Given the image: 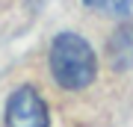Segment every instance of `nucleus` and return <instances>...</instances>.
I'll return each instance as SVG.
<instances>
[{"label":"nucleus","instance_id":"nucleus-3","mask_svg":"<svg viewBox=\"0 0 133 127\" xmlns=\"http://www.w3.org/2000/svg\"><path fill=\"white\" fill-rule=\"evenodd\" d=\"M107 53H109V62H112L115 71L133 68V24H124L112 33V38L107 44Z\"/></svg>","mask_w":133,"mask_h":127},{"label":"nucleus","instance_id":"nucleus-1","mask_svg":"<svg viewBox=\"0 0 133 127\" xmlns=\"http://www.w3.org/2000/svg\"><path fill=\"white\" fill-rule=\"evenodd\" d=\"M50 74L68 92L86 89L98 74V59L92 44L77 33H59L50 44Z\"/></svg>","mask_w":133,"mask_h":127},{"label":"nucleus","instance_id":"nucleus-2","mask_svg":"<svg viewBox=\"0 0 133 127\" xmlns=\"http://www.w3.org/2000/svg\"><path fill=\"white\" fill-rule=\"evenodd\" d=\"M6 127H50L48 104L33 86H18L6 101Z\"/></svg>","mask_w":133,"mask_h":127},{"label":"nucleus","instance_id":"nucleus-4","mask_svg":"<svg viewBox=\"0 0 133 127\" xmlns=\"http://www.w3.org/2000/svg\"><path fill=\"white\" fill-rule=\"evenodd\" d=\"M83 3L101 12H112V15H127L133 9V0H83Z\"/></svg>","mask_w":133,"mask_h":127}]
</instances>
